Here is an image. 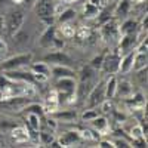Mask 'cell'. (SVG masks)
Returning <instances> with one entry per match:
<instances>
[{"mask_svg":"<svg viewBox=\"0 0 148 148\" xmlns=\"http://www.w3.org/2000/svg\"><path fill=\"white\" fill-rule=\"evenodd\" d=\"M25 22V12L22 9H12L3 16V30H6L8 36L16 34Z\"/></svg>","mask_w":148,"mask_h":148,"instance_id":"cell-1","label":"cell"},{"mask_svg":"<svg viewBox=\"0 0 148 148\" xmlns=\"http://www.w3.org/2000/svg\"><path fill=\"white\" fill-rule=\"evenodd\" d=\"M55 8L56 3L55 0H36V3L33 6L36 15L39 16L42 22H45L46 25H51L55 21Z\"/></svg>","mask_w":148,"mask_h":148,"instance_id":"cell-2","label":"cell"},{"mask_svg":"<svg viewBox=\"0 0 148 148\" xmlns=\"http://www.w3.org/2000/svg\"><path fill=\"white\" fill-rule=\"evenodd\" d=\"M33 62V53L31 52H24L14 55L5 61L0 62V70L2 71H9V70H19V68H25Z\"/></svg>","mask_w":148,"mask_h":148,"instance_id":"cell-3","label":"cell"},{"mask_svg":"<svg viewBox=\"0 0 148 148\" xmlns=\"http://www.w3.org/2000/svg\"><path fill=\"white\" fill-rule=\"evenodd\" d=\"M30 102H33V96L27 95H16V96H10L0 99V107L8 110V111H14V113H21Z\"/></svg>","mask_w":148,"mask_h":148,"instance_id":"cell-4","label":"cell"},{"mask_svg":"<svg viewBox=\"0 0 148 148\" xmlns=\"http://www.w3.org/2000/svg\"><path fill=\"white\" fill-rule=\"evenodd\" d=\"M105 99V80H101L93 84V88L86 96V108H98Z\"/></svg>","mask_w":148,"mask_h":148,"instance_id":"cell-5","label":"cell"},{"mask_svg":"<svg viewBox=\"0 0 148 148\" xmlns=\"http://www.w3.org/2000/svg\"><path fill=\"white\" fill-rule=\"evenodd\" d=\"M120 52L117 51H111L107 52L104 55V61H102V67H101V73H104L105 76H111V74L119 73V67H120Z\"/></svg>","mask_w":148,"mask_h":148,"instance_id":"cell-6","label":"cell"},{"mask_svg":"<svg viewBox=\"0 0 148 148\" xmlns=\"http://www.w3.org/2000/svg\"><path fill=\"white\" fill-rule=\"evenodd\" d=\"M42 61L47 62L49 65H67V67L74 65V59L68 53H65L62 49H53V52L45 55Z\"/></svg>","mask_w":148,"mask_h":148,"instance_id":"cell-7","label":"cell"},{"mask_svg":"<svg viewBox=\"0 0 148 148\" xmlns=\"http://www.w3.org/2000/svg\"><path fill=\"white\" fill-rule=\"evenodd\" d=\"M99 34L105 42H116L119 40L120 33H119V24L116 18H111L110 21L104 22L102 25H99Z\"/></svg>","mask_w":148,"mask_h":148,"instance_id":"cell-8","label":"cell"},{"mask_svg":"<svg viewBox=\"0 0 148 148\" xmlns=\"http://www.w3.org/2000/svg\"><path fill=\"white\" fill-rule=\"evenodd\" d=\"M139 33L136 34H123L119 37V49L117 51L120 52V55H125L130 51H135L138 42H139Z\"/></svg>","mask_w":148,"mask_h":148,"instance_id":"cell-9","label":"cell"},{"mask_svg":"<svg viewBox=\"0 0 148 148\" xmlns=\"http://www.w3.org/2000/svg\"><path fill=\"white\" fill-rule=\"evenodd\" d=\"M3 74L10 79V80H15V82H22V83H30V84H36L34 80V74L31 71H24L22 68L19 70H9V71H3Z\"/></svg>","mask_w":148,"mask_h":148,"instance_id":"cell-10","label":"cell"},{"mask_svg":"<svg viewBox=\"0 0 148 148\" xmlns=\"http://www.w3.org/2000/svg\"><path fill=\"white\" fill-rule=\"evenodd\" d=\"M56 33H58V28L55 24H51L47 25L46 30L42 33V36L39 37V46L43 47V49H51L53 46V42H55V37H56Z\"/></svg>","mask_w":148,"mask_h":148,"instance_id":"cell-11","label":"cell"},{"mask_svg":"<svg viewBox=\"0 0 148 148\" xmlns=\"http://www.w3.org/2000/svg\"><path fill=\"white\" fill-rule=\"evenodd\" d=\"M53 117L56 121H62V123H73L79 119V113L76 110H71V108H67V110H55L52 111L51 114H47Z\"/></svg>","mask_w":148,"mask_h":148,"instance_id":"cell-12","label":"cell"},{"mask_svg":"<svg viewBox=\"0 0 148 148\" xmlns=\"http://www.w3.org/2000/svg\"><path fill=\"white\" fill-rule=\"evenodd\" d=\"M114 10H113V16L116 19H125L132 10V0H119L117 3H114Z\"/></svg>","mask_w":148,"mask_h":148,"instance_id":"cell-13","label":"cell"},{"mask_svg":"<svg viewBox=\"0 0 148 148\" xmlns=\"http://www.w3.org/2000/svg\"><path fill=\"white\" fill-rule=\"evenodd\" d=\"M139 21L133 19V18H125L123 22L119 25V33L120 36L123 34H136L139 33Z\"/></svg>","mask_w":148,"mask_h":148,"instance_id":"cell-14","label":"cell"},{"mask_svg":"<svg viewBox=\"0 0 148 148\" xmlns=\"http://www.w3.org/2000/svg\"><path fill=\"white\" fill-rule=\"evenodd\" d=\"M58 141H59L61 147H73V145H77L82 141V136H80L79 130H68L61 135Z\"/></svg>","mask_w":148,"mask_h":148,"instance_id":"cell-15","label":"cell"},{"mask_svg":"<svg viewBox=\"0 0 148 148\" xmlns=\"http://www.w3.org/2000/svg\"><path fill=\"white\" fill-rule=\"evenodd\" d=\"M77 73L73 67L67 65H51V77L53 79H62V77H76Z\"/></svg>","mask_w":148,"mask_h":148,"instance_id":"cell-16","label":"cell"},{"mask_svg":"<svg viewBox=\"0 0 148 148\" xmlns=\"http://www.w3.org/2000/svg\"><path fill=\"white\" fill-rule=\"evenodd\" d=\"M9 133H10L12 139H14L16 144H25V142L30 141V135H28L27 129L22 127V126H18V125L14 126L9 130Z\"/></svg>","mask_w":148,"mask_h":148,"instance_id":"cell-17","label":"cell"},{"mask_svg":"<svg viewBox=\"0 0 148 148\" xmlns=\"http://www.w3.org/2000/svg\"><path fill=\"white\" fill-rule=\"evenodd\" d=\"M89 125H90V127L93 129V130H96L98 133H101V135H105V132L108 130V127H110V121H108V119L105 117V116H96L93 120H90V121H88Z\"/></svg>","mask_w":148,"mask_h":148,"instance_id":"cell-18","label":"cell"},{"mask_svg":"<svg viewBox=\"0 0 148 148\" xmlns=\"http://www.w3.org/2000/svg\"><path fill=\"white\" fill-rule=\"evenodd\" d=\"M133 95V86L130 82L127 80H117V88H116V96L121 98V99H126V98Z\"/></svg>","mask_w":148,"mask_h":148,"instance_id":"cell-19","label":"cell"},{"mask_svg":"<svg viewBox=\"0 0 148 148\" xmlns=\"http://www.w3.org/2000/svg\"><path fill=\"white\" fill-rule=\"evenodd\" d=\"M136 51H130L125 55H121L120 58V67H119V73L121 74H127L132 71V65H133V56Z\"/></svg>","mask_w":148,"mask_h":148,"instance_id":"cell-20","label":"cell"},{"mask_svg":"<svg viewBox=\"0 0 148 148\" xmlns=\"http://www.w3.org/2000/svg\"><path fill=\"white\" fill-rule=\"evenodd\" d=\"M77 16V12L71 9V8H67V9H62V12H58L55 19L58 24H65V22H73Z\"/></svg>","mask_w":148,"mask_h":148,"instance_id":"cell-21","label":"cell"},{"mask_svg":"<svg viewBox=\"0 0 148 148\" xmlns=\"http://www.w3.org/2000/svg\"><path fill=\"white\" fill-rule=\"evenodd\" d=\"M116 88H117V77H116V74H111L105 80V98L107 99L116 98Z\"/></svg>","mask_w":148,"mask_h":148,"instance_id":"cell-22","label":"cell"},{"mask_svg":"<svg viewBox=\"0 0 148 148\" xmlns=\"http://www.w3.org/2000/svg\"><path fill=\"white\" fill-rule=\"evenodd\" d=\"M30 71L36 73V74H43V76L51 79V65L45 61H40V62H31L30 65Z\"/></svg>","mask_w":148,"mask_h":148,"instance_id":"cell-23","label":"cell"},{"mask_svg":"<svg viewBox=\"0 0 148 148\" xmlns=\"http://www.w3.org/2000/svg\"><path fill=\"white\" fill-rule=\"evenodd\" d=\"M25 125H27V129H31V130H39L40 127V123H42V117L43 116H39L36 113H25Z\"/></svg>","mask_w":148,"mask_h":148,"instance_id":"cell-24","label":"cell"},{"mask_svg":"<svg viewBox=\"0 0 148 148\" xmlns=\"http://www.w3.org/2000/svg\"><path fill=\"white\" fill-rule=\"evenodd\" d=\"M147 64H148V56H147V53L135 52L132 71H139V70H142V68H147Z\"/></svg>","mask_w":148,"mask_h":148,"instance_id":"cell-25","label":"cell"},{"mask_svg":"<svg viewBox=\"0 0 148 148\" xmlns=\"http://www.w3.org/2000/svg\"><path fill=\"white\" fill-rule=\"evenodd\" d=\"M111 18H114V16H113V12H111L107 6H104L99 12H98V15H96L93 19H95V22H96V27H99V25H102L104 22L110 21Z\"/></svg>","mask_w":148,"mask_h":148,"instance_id":"cell-26","label":"cell"},{"mask_svg":"<svg viewBox=\"0 0 148 148\" xmlns=\"http://www.w3.org/2000/svg\"><path fill=\"white\" fill-rule=\"evenodd\" d=\"M96 70H93L90 65H84V67H82V70H80V73H79V79H80V82H84V80H95V77H96Z\"/></svg>","mask_w":148,"mask_h":148,"instance_id":"cell-27","label":"cell"},{"mask_svg":"<svg viewBox=\"0 0 148 148\" xmlns=\"http://www.w3.org/2000/svg\"><path fill=\"white\" fill-rule=\"evenodd\" d=\"M55 132H51V130H43L40 129L39 130V142L45 147H49V144H51L53 139H55Z\"/></svg>","mask_w":148,"mask_h":148,"instance_id":"cell-28","label":"cell"},{"mask_svg":"<svg viewBox=\"0 0 148 148\" xmlns=\"http://www.w3.org/2000/svg\"><path fill=\"white\" fill-rule=\"evenodd\" d=\"M61 28V34H62V37H65V39H71V37L76 36V27H73V22H65V24H59Z\"/></svg>","mask_w":148,"mask_h":148,"instance_id":"cell-29","label":"cell"},{"mask_svg":"<svg viewBox=\"0 0 148 148\" xmlns=\"http://www.w3.org/2000/svg\"><path fill=\"white\" fill-rule=\"evenodd\" d=\"M101 9L99 8H96V6H93L92 3H86L84 5V8H83V16L86 18V19H93L96 15H98V12H99Z\"/></svg>","mask_w":148,"mask_h":148,"instance_id":"cell-30","label":"cell"},{"mask_svg":"<svg viewBox=\"0 0 148 148\" xmlns=\"http://www.w3.org/2000/svg\"><path fill=\"white\" fill-rule=\"evenodd\" d=\"M99 114H101L99 110H96V108H88L82 116H79V119H82V121H90V120H93L96 116H99Z\"/></svg>","mask_w":148,"mask_h":148,"instance_id":"cell-31","label":"cell"},{"mask_svg":"<svg viewBox=\"0 0 148 148\" xmlns=\"http://www.w3.org/2000/svg\"><path fill=\"white\" fill-rule=\"evenodd\" d=\"M129 133H130V138H132V139H136V138H145V139H147V135L144 133V129H142V126H141V123H139V125L132 126L130 130H129Z\"/></svg>","mask_w":148,"mask_h":148,"instance_id":"cell-32","label":"cell"},{"mask_svg":"<svg viewBox=\"0 0 148 148\" xmlns=\"http://www.w3.org/2000/svg\"><path fill=\"white\" fill-rule=\"evenodd\" d=\"M104 55L105 53H99V55H96V56H93L92 59H90V62H89V65L93 68V70H96V71H99L101 70V67H102V61H104Z\"/></svg>","mask_w":148,"mask_h":148,"instance_id":"cell-33","label":"cell"},{"mask_svg":"<svg viewBox=\"0 0 148 148\" xmlns=\"http://www.w3.org/2000/svg\"><path fill=\"white\" fill-rule=\"evenodd\" d=\"M76 36L79 37V39H82V40L89 39V36H90V28H89V27H80L79 30H76Z\"/></svg>","mask_w":148,"mask_h":148,"instance_id":"cell-34","label":"cell"},{"mask_svg":"<svg viewBox=\"0 0 148 148\" xmlns=\"http://www.w3.org/2000/svg\"><path fill=\"white\" fill-rule=\"evenodd\" d=\"M135 51L141 52V53H147V51H148V40H147V37H145V39H141L138 42L136 47H135Z\"/></svg>","mask_w":148,"mask_h":148,"instance_id":"cell-35","label":"cell"},{"mask_svg":"<svg viewBox=\"0 0 148 148\" xmlns=\"http://www.w3.org/2000/svg\"><path fill=\"white\" fill-rule=\"evenodd\" d=\"M113 144H114V148L116 147L117 148H129L130 147V141L129 139H125V138H116L113 141Z\"/></svg>","mask_w":148,"mask_h":148,"instance_id":"cell-36","label":"cell"},{"mask_svg":"<svg viewBox=\"0 0 148 148\" xmlns=\"http://www.w3.org/2000/svg\"><path fill=\"white\" fill-rule=\"evenodd\" d=\"M14 126H16V123L15 121H8V120H2V121H0V132H9L12 127H14Z\"/></svg>","mask_w":148,"mask_h":148,"instance_id":"cell-37","label":"cell"},{"mask_svg":"<svg viewBox=\"0 0 148 148\" xmlns=\"http://www.w3.org/2000/svg\"><path fill=\"white\" fill-rule=\"evenodd\" d=\"M99 147L101 148H114V144H113V141H110V139H101L99 141Z\"/></svg>","mask_w":148,"mask_h":148,"instance_id":"cell-38","label":"cell"},{"mask_svg":"<svg viewBox=\"0 0 148 148\" xmlns=\"http://www.w3.org/2000/svg\"><path fill=\"white\" fill-rule=\"evenodd\" d=\"M49 147H51V148H62V147H61V144H59V141H58V138H55L51 144H49Z\"/></svg>","mask_w":148,"mask_h":148,"instance_id":"cell-39","label":"cell"},{"mask_svg":"<svg viewBox=\"0 0 148 148\" xmlns=\"http://www.w3.org/2000/svg\"><path fill=\"white\" fill-rule=\"evenodd\" d=\"M34 3H36V0H24V6H27L28 9H33Z\"/></svg>","mask_w":148,"mask_h":148,"instance_id":"cell-40","label":"cell"},{"mask_svg":"<svg viewBox=\"0 0 148 148\" xmlns=\"http://www.w3.org/2000/svg\"><path fill=\"white\" fill-rule=\"evenodd\" d=\"M10 3H14V5H24V0H10Z\"/></svg>","mask_w":148,"mask_h":148,"instance_id":"cell-41","label":"cell"},{"mask_svg":"<svg viewBox=\"0 0 148 148\" xmlns=\"http://www.w3.org/2000/svg\"><path fill=\"white\" fill-rule=\"evenodd\" d=\"M0 147H5V138H3L2 132H0Z\"/></svg>","mask_w":148,"mask_h":148,"instance_id":"cell-42","label":"cell"},{"mask_svg":"<svg viewBox=\"0 0 148 148\" xmlns=\"http://www.w3.org/2000/svg\"><path fill=\"white\" fill-rule=\"evenodd\" d=\"M3 31V16L0 15V33Z\"/></svg>","mask_w":148,"mask_h":148,"instance_id":"cell-43","label":"cell"},{"mask_svg":"<svg viewBox=\"0 0 148 148\" xmlns=\"http://www.w3.org/2000/svg\"><path fill=\"white\" fill-rule=\"evenodd\" d=\"M107 2H108V3H117L119 0H107Z\"/></svg>","mask_w":148,"mask_h":148,"instance_id":"cell-44","label":"cell"},{"mask_svg":"<svg viewBox=\"0 0 148 148\" xmlns=\"http://www.w3.org/2000/svg\"><path fill=\"white\" fill-rule=\"evenodd\" d=\"M132 2H136V0H132ZM139 3H144V0H139Z\"/></svg>","mask_w":148,"mask_h":148,"instance_id":"cell-45","label":"cell"}]
</instances>
